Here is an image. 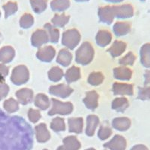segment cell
Instances as JSON below:
<instances>
[{"instance_id":"obj_1","label":"cell","mask_w":150,"mask_h":150,"mask_svg":"<svg viewBox=\"0 0 150 150\" xmlns=\"http://www.w3.org/2000/svg\"><path fill=\"white\" fill-rule=\"evenodd\" d=\"M95 55V51L92 45L89 42L83 43L81 46L76 51L75 60L77 63L82 65H86L92 61Z\"/></svg>"},{"instance_id":"obj_2","label":"cell","mask_w":150,"mask_h":150,"mask_svg":"<svg viewBox=\"0 0 150 150\" xmlns=\"http://www.w3.org/2000/svg\"><path fill=\"white\" fill-rule=\"evenodd\" d=\"M80 41V34L77 29H71L65 31L62 34V44L68 49L74 50Z\"/></svg>"},{"instance_id":"obj_3","label":"cell","mask_w":150,"mask_h":150,"mask_svg":"<svg viewBox=\"0 0 150 150\" xmlns=\"http://www.w3.org/2000/svg\"><path fill=\"white\" fill-rule=\"evenodd\" d=\"M53 107L48 112L49 116H53L56 114L68 115L73 111V105L71 102H61L55 98L51 99Z\"/></svg>"},{"instance_id":"obj_4","label":"cell","mask_w":150,"mask_h":150,"mask_svg":"<svg viewBox=\"0 0 150 150\" xmlns=\"http://www.w3.org/2000/svg\"><path fill=\"white\" fill-rule=\"evenodd\" d=\"M29 72L28 68L25 65H19L12 71L11 80L13 83L20 86L26 83L29 80Z\"/></svg>"},{"instance_id":"obj_5","label":"cell","mask_w":150,"mask_h":150,"mask_svg":"<svg viewBox=\"0 0 150 150\" xmlns=\"http://www.w3.org/2000/svg\"><path fill=\"white\" fill-rule=\"evenodd\" d=\"M115 17L118 19L131 18L134 16V7L131 4H124L119 6H112Z\"/></svg>"},{"instance_id":"obj_6","label":"cell","mask_w":150,"mask_h":150,"mask_svg":"<svg viewBox=\"0 0 150 150\" xmlns=\"http://www.w3.org/2000/svg\"><path fill=\"white\" fill-rule=\"evenodd\" d=\"M49 92L50 94L56 97L66 98L73 92V89L65 84H59V85L51 86L50 87Z\"/></svg>"},{"instance_id":"obj_7","label":"cell","mask_w":150,"mask_h":150,"mask_svg":"<svg viewBox=\"0 0 150 150\" xmlns=\"http://www.w3.org/2000/svg\"><path fill=\"white\" fill-rule=\"evenodd\" d=\"M98 14L100 21L108 25H110L115 18L113 8L109 5L99 8Z\"/></svg>"},{"instance_id":"obj_8","label":"cell","mask_w":150,"mask_h":150,"mask_svg":"<svg viewBox=\"0 0 150 150\" xmlns=\"http://www.w3.org/2000/svg\"><path fill=\"white\" fill-rule=\"evenodd\" d=\"M49 41V36L47 33L44 29H38L32 35L31 42L35 47H40Z\"/></svg>"},{"instance_id":"obj_9","label":"cell","mask_w":150,"mask_h":150,"mask_svg":"<svg viewBox=\"0 0 150 150\" xmlns=\"http://www.w3.org/2000/svg\"><path fill=\"white\" fill-rule=\"evenodd\" d=\"M104 146L110 150H125L126 149L127 142L121 135H115L110 141L104 143Z\"/></svg>"},{"instance_id":"obj_10","label":"cell","mask_w":150,"mask_h":150,"mask_svg":"<svg viewBox=\"0 0 150 150\" xmlns=\"http://www.w3.org/2000/svg\"><path fill=\"white\" fill-rule=\"evenodd\" d=\"M112 92L115 96H133L134 86L132 84L114 83Z\"/></svg>"},{"instance_id":"obj_11","label":"cell","mask_w":150,"mask_h":150,"mask_svg":"<svg viewBox=\"0 0 150 150\" xmlns=\"http://www.w3.org/2000/svg\"><path fill=\"white\" fill-rule=\"evenodd\" d=\"M56 55V50L52 46H46L43 48H40L36 53L37 58L41 62H50Z\"/></svg>"},{"instance_id":"obj_12","label":"cell","mask_w":150,"mask_h":150,"mask_svg":"<svg viewBox=\"0 0 150 150\" xmlns=\"http://www.w3.org/2000/svg\"><path fill=\"white\" fill-rule=\"evenodd\" d=\"M17 100L23 105H26L33 101V92L32 89L28 88H23L16 92Z\"/></svg>"},{"instance_id":"obj_13","label":"cell","mask_w":150,"mask_h":150,"mask_svg":"<svg viewBox=\"0 0 150 150\" xmlns=\"http://www.w3.org/2000/svg\"><path fill=\"white\" fill-rule=\"evenodd\" d=\"M83 103L86 107L91 110L96 109L98 105V94L94 90L86 92Z\"/></svg>"},{"instance_id":"obj_14","label":"cell","mask_w":150,"mask_h":150,"mask_svg":"<svg viewBox=\"0 0 150 150\" xmlns=\"http://www.w3.org/2000/svg\"><path fill=\"white\" fill-rule=\"evenodd\" d=\"M35 135L38 142L45 143L50 138V134L47 128V125L45 123H41L35 127Z\"/></svg>"},{"instance_id":"obj_15","label":"cell","mask_w":150,"mask_h":150,"mask_svg":"<svg viewBox=\"0 0 150 150\" xmlns=\"http://www.w3.org/2000/svg\"><path fill=\"white\" fill-rule=\"evenodd\" d=\"M96 43L101 47H104L112 41V34L108 30H100L96 35Z\"/></svg>"},{"instance_id":"obj_16","label":"cell","mask_w":150,"mask_h":150,"mask_svg":"<svg viewBox=\"0 0 150 150\" xmlns=\"http://www.w3.org/2000/svg\"><path fill=\"white\" fill-rule=\"evenodd\" d=\"M68 121V131L69 132L80 134L83 131V120L82 118H69Z\"/></svg>"},{"instance_id":"obj_17","label":"cell","mask_w":150,"mask_h":150,"mask_svg":"<svg viewBox=\"0 0 150 150\" xmlns=\"http://www.w3.org/2000/svg\"><path fill=\"white\" fill-rule=\"evenodd\" d=\"M131 120L127 117H118L112 122V128L120 131H125L131 127Z\"/></svg>"},{"instance_id":"obj_18","label":"cell","mask_w":150,"mask_h":150,"mask_svg":"<svg viewBox=\"0 0 150 150\" xmlns=\"http://www.w3.org/2000/svg\"><path fill=\"white\" fill-rule=\"evenodd\" d=\"M99 124V119L96 115H89L86 118V134L87 136L92 137L95 134L96 128Z\"/></svg>"},{"instance_id":"obj_19","label":"cell","mask_w":150,"mask_h":150,"mask_svg":"<svg viewBox=\"0 0 150 150\" xmlns=\"http://www.w3.org/2000/svg\"><path fill=\"white\" fill-rule=\"evenodd\" d=\"M113 76L120 80H130L132 77V71L127 67H119L113 69Z\"/></svg>"},{"instance_id":"obj_20","label":"cell","mask_w":150,"mask_h":150,"mask_svg":"<svg viewBox=\"0 0 150 150\" xmlns=\"http://www.w3.org/2000/svg\"><path fill=\"white\" fill-rule=\"evenodd\" d=\"M126 44L121 41H115L112 46L108 50V53H110L112 57H118L121 56L126 49Z\"/></svg>"},{"instance_id":"obj_21","label":"cell","mask_w":150,"mask_h":150,"mask_svg":"<svg viewBox=\"0 0 150 150\" xmlns=\"http://www.w3.org/2000/svg\"><path fill=\"white\" fill-rule=\"evenodd\" d=\"M140 62L143 67L150 68V43L143 45L140 48Z\"/></svg>"},{"instance_id":"obj_22","label":"cell","mask_w":150,"mask_h":150,"mask_svg":"<svg viewBox=\"0 0 150 150\" xmlns=\"http://www.w3.org/2000/svg\"><path fill=\"white\" fill-rule=\"evenodd\" d=\"M72 60V55L70 51L67 49H62L59 52L58 56L56 59L57 63L61 65L62 66L67 67L70 65Z\"/></svg>"},{"instance_id":"obj_23","label":"cell","mask_w":150,"mask_h":150,"mask_svg":"<svg viewBox=\"0 0 150 150\" xmlns=\"http://www.w3.org/2000/svg\"><path fill=\"white\" fill-rule=\"evenodd\" d=\"M131 26L128 22H117L113 26V32L116 36H124L128 34Z\"/></svg>"},{"instance_id":"obj_24","label":"cell","mask_w":150,"mask_h":150,"mask_svg":"<svg viewBox=\"0 0 150 150\" xmlns=\"http://www.w3.org/2000/svg\"><path fill=\"white\" fill-rule=\"evenodd\" d=\"M129 107V102L126 98H116L112 102V109L117 112H123Z\"/></svg>"},{"instance_id":"obj_25","label":"cell","mask_w":150,"mask_h":150,"mask_svg":"<svg viewBox=\"0 0 150 150\" xmlns=\"http://www.w3.org/2000/svg\"><path fill=\"white\" fill-rule=\"evenodd\" d=\"M65 78L68 83L75 82L80 78V69L76 66H72L68 69L65 74Z\"/></svg>"},{"instance_id":"obj_26","label":"cell","mask_w":150,"mask_h":150,"mask_svg":"<svg viewBox=\"0 0 150 150\" xmlns=\"http://www.w3.org/2000/svg\"><path fill=\"white\" fill-rule=\"evenodd\" d=\"M15 52L11 47H5L0 50V61L4 63L10 62L14 57Z\"/></svg>"},{"instance_id":"obj_27","label":"cell","mask_w":150,"mask_h":150,"mask_svg":"<svg viewBox=\"0 0 150 150\" xmlns=\"http://www.w3.org/2000/svg\"><path fill=\"white\" fill-rule=\"evenodd\" d=\"M71 3L69 0H53L50 2V8L53 11L62 12L70 7Z\"/></svg>"},{"instance_id":"obj_28","label":"cell","mask_w":150,"mask_h":150,"mask_svg":"<svg viewBox=\"0 0 150 150\" xmlns=\"http://www.w3.org/2000/svg\"><path fill=\"white\" fill-rule=\"evenodd\" d=\"M35 105L41 110H45L50 107L49 98L45 94H38L35 98Z\"/></svg>"},{"instance_id":"obj_29","label":"cell","mask_w":150,"mask_h":150,"mask_svg":"<svg viewBox=\"0 0 150 150\" xmlns=\"http://www.w3.org/2000/svg\"><path fill=\"white\" fill-rule=\"evenodd\" d=\"M44 27L49 36V41L53 44H56L58 42L59 38V31L50 23H46Z\"/></svg>"},{"instance_id":"obj_30","label":"cell","mask_w":150,"mask_h":150,"mask_svg":"<svg viewBox=\"0 0 150 150\" xmlns=\"http://www.w3.org/2000/svg\"><path fill=\"white\" fill-rule=\"evenodd\" d=\"M63 143L68 150H79L81 146L79 140L74 136L66 137L63 140Z\"/></svg>"},{"instance_id":"obj_31","label":"cell","mask_w":150,"mask_h":150,"mask_svg":"<svg viewBox=\"0 0 150 150\" xmlns=\"http://www.w3.org/2000/svg\"><path fill=\"white\" fill-rule=\"evenodd\" d=\"M70 20V16L65 14H55L54 17L51 20L54 27H64Z\"/></svg>"},{"instance_id":"obj_32","label":"cell","mask_w":150,"mask_h":150,"mask_svg":"<svg viewBox=\"0 0 150 150\" xmlns=\"http://www.w3.org/2000/svg\"><path fill=\"white\" fill-rule=\"evenodd\" d=\"M32 8L36 14H41L45 11L47 7V0H30Z\"/></svg>"},{"instance_id":"obj_33","label":"cell","mask_w":150,"mask_h":150,"mask_svg":"<svg viewBox=\"0 0 150 150\" xmlns=\"http://www.w3.org/2000/svg\"><path fill=\"white\" fill-rule=\"evenodd\" d=\"M64 76L63 71L59 67H53L48 71V77L53 82H58Z\"/></svg>"},{"instance_id":"obj_34","label":"cell","mask_w":150,"mask_h":150,"mask_svg":"<svg viewBox=\"0 0 150 150\" xmlns=\"http://www.w3.org/2000/svg\"><path fill=\"white\" fill-rule=\"evenodd\" d=\"M50 128L55 132H59L65 130V124L62 118L56 117L50 123Z\"/></svg>"},{"instance_id":"obj_35","label":"cell","mask_w":150,"mask_h":150,"mask_svg":"<svg viewBox=\"0 0 150 150\" xmlns=\"http://www.w3.org/2000/svg\"><path fill=\"white\" fill-rule=\"evenodd\" d=\"M104 75L101 72H92L88 77V83L92 86H98L104 81Z\"/></svg>"},{"instance_id":"obj_36","label":"cell","mask_w":150,"mask_h":150,"mask_svg":"<svg viewBox=\"0 0 150 150\" xmlns=\"http://www.w3.org/2000/svg\"><path fill=\"white\" fill-rule=\"evenodd\" d=\"M3 9L5 11V18H8L10 16L13 15L17 11L18 9V5L15 2H8L3 5Z\"/></svg>"},{"instance_id":"obj_37","label":"cell","mask_w":150,"mask_h":150,"mask_svg":"<svg viewBox=\"0 0 150 150\" xmlns=\"http://www.w3.org/2000/svg\"><path fill=\"white\" fill-rule=\"evenodd\" d=\"M34 24V18L30 14H24L20 20V26L23 29H29Z\"/></svg>"},{"instance_id":"obj_38","label":"cell","mask_w":150,"mask_h":150,"mask_svg":"<svg viewBox=\"0 0 150 150\" xmlns=\"http://www.w3.org/2000/svg\"><path fill=\"white\" fill-rule=\"evenodd\" d=\"M137 99L141 101L150 100V86H144L143 87H139Z\"/></svg>"},{"instance_id":"obj_39","label":"cell","mask_w":150,"mask_h":150,"mask_svg":"<svg viewBox=\"0 0 150 150\" xmlns=\"http://www.w3.org/2000/svg\"><path fill=\"white\" fill-rule=\"evenodd\" d=\"M136 60V56L132 52H128L122 58L119 60V63L122 65H133Z\"/></svg>"},{"instance_id":"obj_40","label":"cell","mask_w":150,"mask_h":150,"mask_svg":"<svg viewBox=\"0 0 150 150\" xmlns=\"http://www.w3.org/2000/svg\"><path fill=\"white\" fill-rule=\"evenodd\" d=\"M4 108L8 112H14L19 110V104L14 98H10L4 103Z\"/></svg>"},{"instance_id":"obj_41","label":"cell","mask_w":150,"mask_h":150,"mask_svg":"<svg viewBox=\"0 0 150 150\" xmlns=\"http://www.w3.org/2000/svg\"><path fill=\"white\" fill-rule=\"evenodd\" d=\"M112 134V130L109 127H105V126H101L100 129L98 133V136L100 138V140H104L106 139L109 138L110 137Z\"/></svg>"},{"instance_id":"obj_42","label":"cell","mask_w":150,"mask_h":150,"mask_svg":"<svg viewBox=\"0 0 150 150\" xmlns=\"http://www.w3.org/2000/svg\"><path fill=\"white\" fill-rule=\"evenodd\" d=\"M28 117H29V121L32 122L33 123H36L41 118V112L38 110L30 108L29 110V112H28Z\"/></svg>"},{"instance_id":"obj_43","label":"cell","mask_w":150,"mask_h":150,"mask_svg":"<svg viewBox=\"0 0 150 150\" xmlns=\"http://www.w3.org/2000/svg\"><path fill=\"white\" fill-rule=\"evenodd\" d=\"M9 91V87L3 82L0 81V100L7 96Z\"/></svg>"},{"instance_id":"obj_44","label":"cell","mask_w":150,"mask_h":150,"mask_svg":"<svg viewBox=\"0 0 150 150\" xmlns=\"http://www.w3.org/2000/svg\"><path fill=\"white\" fill-rule=\"evenodd\" d=\"M8 73V68L3 65H0V81L3 80Z\"/></svg>"},{"instance_id":"obj_45","label":"cell","mask_w":150,"mask_h":150,"mask_svg":"<svg viewBox=\"0 0 150 150\" xmlns=\"http://www.w3.org/2000/svg\"><path fill=\"white\" fill-rule=\"evenodd\" d=\"M144 78H145V81H144V85L145 86H150V70L146 71L144 74Z\"/></svg>"},{"instance_id":"obj_46","label":"cell","mask_w":150,"mask_h":150,"mask_svg":"<svg viewBox=\"0 0 150 150\" xmlns=\"http://www.w3.org/2000/svg\"><path fill=\"white\" fill-rule=\"evenodd\" d=\"M131 150H149L146 146L142 145V144H139V145H136L131 148Z\"/></svg>"},{"instance_id":"obj_47","label":"cell","mask_w":150,"mask_h":150,"mask_svg":"<svg viewBox=\"0 0 150 150\" xmlns=\"http://www.w3.org/2000/svg\"><path fill=\"white\" fill-rule=\"evenodd\" d=\"M106 2H112V3H120V2H123L124 0H104Z\"/></svg>"},{"instance_id":"obj_48","label":"cell","mask_w":150,"mask_h":150,"mask_svg":"<svg viewBox=\"0 0 150 150\" xmlns=\"http://www.w3.org/2000/svg\"><path fill=\"white\" fill-rule=\"evenodd\" d=\"M56 150H68L66 148H65V146H60L59 147L58 149H57Z\"/></svg>"},{"instance_id":"obj_49","label":"cell","mask_w":150,"mask_h":150,"mask_svg":"<svg viewBox=\"0 0 150 150\" xmlns=\"http://www.w3.org/2000/svg\"><path fill=\"white\" fill-rule=\"evenodd\" d=\"M76 2H88L89 0H75Z\"/></svg>"},{"instance_id":"obj_50","label":"cell","mask_w":150,"mask_h":150,"mask_svg":"<svg viewBox=\"0 0 150 150\" xmlns=\"http://www.w3.org/2000/svg\"><path fill=\"white\" fill-rule=\"evenodd\" d=\"M86 150H96V149L93 148H90V149H86Z\"/></svg>"},{"instance_id":"obj_51","label":"cell","mask_w":150,"mask_h":150,"mask_svg":"<svg viewBox=\"0 0 150 150\" xmlns=\"http://www.w3.org/2000/svg\"><path fill=\"white\" fill-rule=\"evenodd\" d=\"M140 1H141V2H145L146 0H140Z\"/></svg>"},{"instance_id":"obj_52","label":"cell","mask_w":150,"mask_h":150,"mask_svg":"<svg viewBox=\"0 0 150 150\" xmlns=\"http://www.w3.org/2000/svg\"><path fill=\"white\" fill-rule=\"evenodd\" d=\"M0 17H1V12H0Z\"/></svg>"},{"instance_id":"obj_53","label":"cell","mask_w":150,"mask_h":150,"mask_svg":"<svg viewBox=\"0 0 150 150\" xmlns=\"http://www.w3.org/2000/svg\"><path fill=\"white\" fill-rule=\"evenodd\" d=\"M43 150H47V149H43Z\"/></svg>"}]
</instances>
